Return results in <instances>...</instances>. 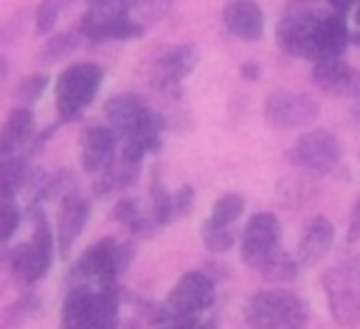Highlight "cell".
<instances>
[{"label":"cell","instance_id":"6da1fadb","mask_svg":"<svg viewBox=\"0 0 360 329\" xmlns=\"http://www.w3.org/2000/svg\"><path fill=\"white\" fill-rule=\"evenodd\" d=\"M309 309L301 295L270 287L250 295L245 307V323L250 329H307Z\"/></svg>","mask_w":360,"mask_h":329},{"label":"cell","instance_id":"7a4b0ae2","mask_svg":"<svg viewBox=\"0 0 360 329\" xmlns=\"http://www.w3.org/2000/svg\"><path fill=\"white\" fill-rule=\"evenodd\" d=\"M104 82V70L96 62H76L68 65L56 84H53V96H56V115L59 121H73L79 118L90 101L96 98L98 87Z\"/></svg>","mask_w":360,"mask_h":329},{"label":"cell","instance_id":"3957f363","mask_svg":"<svg viewBox=\"0 0 360 329\" xmlns=\"http://www.w3.org/2000/svg\"><path fill=\"white\" fill-rule=\"evenodd\" d=\"M51 259H53V231L48 228L45 214L34 208V233H31V239L17 245L8 253L6 262H8L11 276H17L22 284H34L51 270Z\"/></svg>","mask_w":360,"mask_h":329},{"label":"cell","instance_id":"277c9868","mask_svg":"<svg viewBox=\"0 0 360 329\" xmlns=\"http://www.w3.org/2000/svg\"><path fill=\"white\" fill-rule=\"evenodd\" d=\"M323 292L335 323H360V270L352 264H335L323 273Z\"/></svg>","mask_w":360,"mask_h":329},{"label":"cell","instance_id":"5b68a950","mask_svg":"<svg viewBox=\"0 0 360 329\" xmlns=\"http://www.w3.org/2000/svg\"><path fill=\"white\" fill-rule=\"evenodd\" d=\"M281 225L278 217L270 211H259L248 219L242 236V262L253 270H264L276 256H281Z\"/></svg>","mask_w":360,"mask_h":329},{"label":"cell","instance_id":"8992f818","mask_svg":"<svg viewBox=\"0 0 360 329\" xmlns=\"http://www.w3.org/2000/svg\"><path fill=\"white\" fill-rule=\"evenodd\" d=\"M129 256H132V247L129 245H121L110 236L98 239L96 245H90L79 262L73 264V276L76 278H93V281H101L104 284H112V278L129 264Z\"/></svg>","mask_w":360,"mask_h":329},{"label":"cell","instance_id":"52a82bcc","mask_svg":"<svg viewBox=\"0 0 360 329\" xmlns=\"http://www.w3.org/2000/svg\"><path fill=\"white\" fill-rule=\"evenodd\" d=\"M323 14H318L309 6H292L284 11V17L276 25V45L287 53V56H304L312 59V39H315V28L321 22Z\"/></svg>","mask_w":360,"mask_h":329},{"label":"cell","instance_id":"ba28073f","mask_svg":"<svg viewBox=\"0 0 360 329\" xmlns=\"http://www.w3.org/2000/svg\"><path fill=\"white\" fill-rule=\"evenodd\" d=\"M290 160L309 174H326L340 163V143L329 129H309L292 143Z\"/></svg>","mask_w":360,"mask_h":329},{"label":"cell","instance_id":"9c48e42d","mask_svg":"<svg viewBox=\"0 0 360 329\" xmlns=\"http://www.w3.org/2000/svg\"><path fill=\"white\" fill-rule=\"evenodd\" d=\"M318 118V101L307 93H287L276 90L264 98V121L276 129H295L307 127Z\"/></svg>","mask_w":360,"mask_h":329},{"label":"cell","instance_id":"30bf717a","mask_svg":"<svg viewBox=\"0 0 360 329\" xmlns=\"http://www.w3.org/2000/svg\"><path fill=\"white\" fill-rule=\"evenodd\" d=\"M214 298H217V290H214L211 276L205 270H191L174 281V287L166 295V304L174 315L194 318L197 312L208 309L214 304Z\"/></svg>","mask_w":360,"mask_h":329},{"label":"cell","instance_id":"8fae6325","mask_svg":"<svg viewBox=\"0 0 360 329\" xmlns=\"http://www.w3.org/2000/svg\"><path fill=\"white\" fill-rule=\"evenodd\" d=\"M312 82L329 93V96H343V98H352L357 107V118H360V70H354L349 62L343 59H323V62H315L312 67Z\"/></svg>","mask_w":360,"mask_h":329},{"label":"cell","instance_id":"7c38bea8","mask_svg":"<svg viewBox=\"0 0 360 329\" xmlns=\"http://www.w3.org/2000/svg\"><path fill=\"white\" fill-rule=\"evenodd\" d=\"M197 65V48L194 45H174L163 48L152 56V84L160 90H174Z\"/></svg>","mask_w":360,"mask_h":329},{"label":"cell","instance_id":"4fadbf2b","mask_svg":"<svg viewBox=\"0 0 360 329\" xmlns=\"http://www.w3.org/2000/svg\"><path fill=\"white\" fill-rule=\"evenodd\" d=\"M118 149V132L110 129L107 124H90L82 132V143H79V155H82V166L93 174H101L104 169L112 166V155Z\"/></svg>","mask_w":360,"mask_h":329},{"label":"cell","instance_id":"5bb4252c","mask_svg":"<svg viewBox=\"0 0 360 329\" xmlns=\"http://www.w3.org/2000/svg\"><path fill=\"white\" fill-rule=\"evenodd\" d=\"M352 42L349 25L343 14H323L318 28H315V39H312V59L323 62V59H340V53L346 51V45Z\"/></svg>","mask_w":360,"mask_h":329},{"label":"cell","instance_id":"9a60e30c","mask_svg":"<svg viewBox=\"0 0 360 329\" xmlns=\"http://www.w3.org/2000/svg\"><path fill=\"white\" fill-rule=\"evenodd\" d=\"M87 217H90V205L82 194L70 191V194L62 197L59 217H56V245H59L62 253H68V247L79 239V233L87 225Z\"/></svg>","mask_w":360,"mask_h":329},{"label":"cell","instance_id":"2e32d148","mask_svg":"<svg viewBox=\"0 0 360 329\" xmlns=\"http://www.w3.org/2000/svg\"><path fill=\"white\" fill-rule=\"evenodd\" d=\"M222 22L242 42H256L264 34V14H262V8L256 3H245V0L225 3Z\"/></svg>","mask_w":360,"mask_h":329},{"label":"cell","instance_id":"e0dca14e","mask_svg":"<svg viewBox=\"0 0 360 329\" xmlns=\"http://www.w3.org/2000/svg\"><path fill=\"white\" fill-rule=\"evenodd\" d=\"M96 292L90 284H76L62 301V329H93Z\"/></svg>","mask_w":360,"mask_h":329},{"label":"cell","instance_id":"ac0fdd59","mask_svg":"<svg viewBox=\"0 0 360 329\" xmlns=\"http://www.w3.org/2000/svg\"><path fill=\"white\" fill-rule=\"evenodd\" d=\"M34 112L28 107H14L8 115H6V124H3V132H0V152H3V160H11L17 152H22L28 146V141L34 138Z\"/></svg>","mask_w":360,"mask_h":329},{"label":"cell","instance_id":"d6986e66","mask_svg":"<svg viewBox=\"0 0 360 329\" xmlns=\"http://www.w3.org/2000/svg\"><path fill=\"white\" fill-rule=\"evenodd\" d=\"M332 239H335V228L326 217L318 214L307 219L301 239H298V264H315L318 259H323L332 247Z\"/></svg>","mask_w":360,"mask_h":329},{"label":"cell","instance_id":"ffe728a7","mask_svg":"<svg viewBox=\"0 0 360 329\" xmlns=\"http://www.w3.org/2000/svg\"><path fill=\"white\" fill-rule=\"evenodd\" d=\"M129 14V3H90L84 17L79 20V34L90 39H107L110 28Z\"/></svg>","mask_w":360,"mask_h":329},{"label":"cell","instance_id":"44dd1931","mask_svg":"<svg viewBox=\"0 0 360 329\" xmlns=\"http://www.w3.org/2000/svg\"><path fill=\"white\" fill-rule=\"evenodd\" d=\"M315 194H318V183L312 174H292V177H284L278 183V200L284 205H292V208L307 205Z\"/></svg>","mask_w":360,"mask_h":329},{"label":"cell","instance_id":"7402d4cb","mask_svg":"<svg viewBox=\"0 0 360 329\" xmlns=\"http://www.w3.org/2000/svg\"><path fill=\"white\" fill-rule=\"evenodd\" d=\"M242 211H245V197H242V194H222V197L214 202L211 217H208L205 222L214 225V228H231V225L242 217Z\"/></svg>","mask_w":360,"mask_h":329},{"label":"cell","instance_id":"603a6c76","mask_svg":"<svg viewBox=\"0 0 360 329\" xmlns=\"http://www.w3.org/2000/svg\"><path fill=\"white\" fill-rule=\"evenodd\" d=\"M79 31H62V34H53L48 42H45V51L39 53V59L42 62H53V59H62V56H68V53H73L76 51V45H79Z\"/></svg>","mask_w":360,"mask_h":329},{"label":"cell","instance_id":"cb8c5ba5","mask_svg":"<svg viewBox=\"0 0 360 329\" xmlns=\"http://www.w3.org/2000/svg\"><path fill=\"white\" fill-rule=\"evenodd\" d=\"M45 84H48V76H45V73L22 76V79L17 82V87H14V98L20 101L17 107H28V110H31V104L45 93Z\"/></svg>","mask_w":360,"mask_h":329},{"label":"cell","instance_id":"d4e9b609","mask_svg":"<svg viewBox=\"0 0 360 329\" xmlns=\"http://www.w3.org/2000/svg\"><path fill=\"white\" fill-rule=\"evenodd\" d=\"M295 273H298V262H295L292 256H287V253L276 256V259L262 270V276H264L267 281H292Z\"/></svg>","mask_w":360,"mask_h":329},{"label":"cell","instance_id":"484cf974","mask_svg":"<svg viewBox=\"0 0 360 329\" xmlns=\"http://www.w3.org/2000/svg\"><path fill=\"white\" fill-rule=\"evenodd\" d=\"M202 242L211 253H225L233 245V231L231 228H214V225L202 222Z\"/></svg>","mask_w":360,"mask_h":329},{"label":"cell","instance_id":"4316f807","mask_svg":"<svg viewBox=\"0 0 360 329\" xmlns=\"http://www.w3.org/2000/svg\"><path fill=\"white\" fill-rule=\"evenodd\" d=\"M0 214H3V222H0V239L8 242V239L14 236V231H17V225H20V208H17L14 197H3V208H0Z\"/></svg>","mask_w":360,"mask_h":329},{"label":"cell","instance_id":"83f0119b","mask_svg":"<svg viewBox=\"0 0 360 329\" xmlns=\"http://www.w3.org/2000/svg\"><path fill=\"white\" fill-rule=\"evenodd\" d=\"M141 217H143V214H141V208H138V200H135V197H127V200H121V202L112 208V219H115V222H127L129 228H132Z\"/></svg>","mask_w":360,"mask_h":329},{"label":"cell","instance_id":"f1b7e54d","mask_svg":"<svg viewBox=\"0 0 360 329\" xmlns=\"http://www.w3.org/2000/svg\"><path fill=\"white\" fill-rule=\"evenodd\" d=\"M59 8H62V3H42L37 8V34H48L53 28V22L59 17Z\"/></svg>","mask_w":360,"mask_h":329},{"label":"cell","instance_id":"f546056e","mask_svg":"<svg viewBox=\"0 0 360 329\" xmlns=\"http://www.w3.org/2000/svg\"><path fill=\"white\" fill-rule=\"evenodd\" d=\"M191 200H194L191 186H180V191L172 197V202H174V214H188V211H191Z\"/></svg>","mask_w":360,"mask_h":329},{"label":"cell","instance_id":"4dcf8cb0","mask_svg":"<svg viewBox=\"0 0 360 329\" xmlns=\"http://www.w3.org/2000/svg\"><path fill=\"white\" fill-rule=\"evenodd\" d=\"M349 245L360 242V197L354 200V208H352V217H349V233H346Z\"/></svg>","mask_w":360,"mask_h":329},{"label":"cell","instance_id":"1f68e13d","mask_svg":"<svg viewBox=\"0 0 360 329\" xmlns=\"http://www.w3.org/2000/svg\"><path fill=\"white\" fill-rule=\"evenodd\" d=\"M239 70H242V76H245V79H250V82H256V79H259V65H256V62H242V67H239Z\"/></svg>","mask_w":360,"mask_h":329},{"label":"cell","instance_id":"d6a6232c","mask_svg":"<svg viewBox=\"0 0 360 329\" xmlns=\"http://www.w3.org/2000/svg\"><path fill=\"white\" fill-rule=\"evenodd\" d=\"M354 22H357V31H360V3H357V8H354Z\"/></svg>","mask_w":360,"mask_h":329},{"label":"cell","instance_id":"836d02e7","mask_svg":"<svg viewBox=\"0 0 360 329\" xmlns=\"http://www.w3.org/2000/svg\"><path fill=\"white\" fill-rule=\"evenodd\" d=\"M354 42H357V45H360V31H357V34H354Z\"/></svg>","mask_w":360,"mask_h":329}]
</instances>
